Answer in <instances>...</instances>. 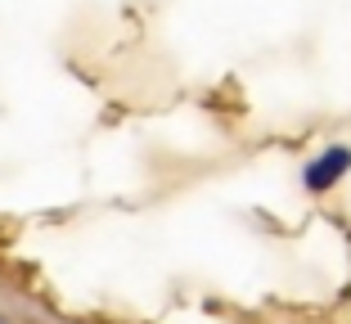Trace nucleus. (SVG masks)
<instances>
[{
  "mask_svg": "<svg viewBox=\"0 0 351 324\" xmlns=\"http://www.w3.org/2000/svg\"><path fill=\"white\" fill-rule=\"evenodd\" d=\"M347 171H351V145H329L302 167V185H306V194H329Z\"/></svg>",
  "mask_w": 351,
  "mask_h": 324,
  "instance_id": "1",
  "label": "nucleus"
}]
</instances>
